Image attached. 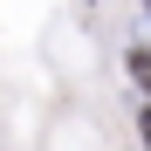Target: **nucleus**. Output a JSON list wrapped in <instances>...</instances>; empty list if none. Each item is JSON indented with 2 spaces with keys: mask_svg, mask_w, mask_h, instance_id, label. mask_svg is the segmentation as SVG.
I'll list each match as a JSON object with an SVG mask.
<instances>
[{
  "mask_svg": "<svg viewBox=\"0 0 151 151\" xmlns=\"http://www.w3.org/2000/svg\"><path fill=\"white\" fill-rule=\"evenodd\" d=\"M131 76H137V83H144V96H151V48H137V55H131Z\"/></svg>",
  "mask_w": 151,
  "mask_h": 151,
  "instance_id": "nucleus-1",
  "label": "nucleus"
},
{
  "mask_svg": "<svg viewBox=\"0 0 151 151\" xmlns=\"http://www.w3.org/2000/svg\"><path fill=\"white\" fill-rule=\"evenodd\" d=\"M144 144H151V117H144Z\"/></svg>",
  "mask_w": 151,
  "mask_h": 151,
  "instance_id": "nucleus-2",
  "label": "nucleus"
},
{
  "mask_svg": "<svg viewBox=\"0 0 151 151\" xmlns=\"http://www.w3.org/2000/svg\"><path fill=\"white\" fill-rule=\"evenodd\" d=\"M144 7H151V0H144Z\"/></svg>",
  "mask_w": 151,
  "mask_h": 151,
  "instance_id": "nucleus-3",
  "label": "nucleus"
}]
</instances>
